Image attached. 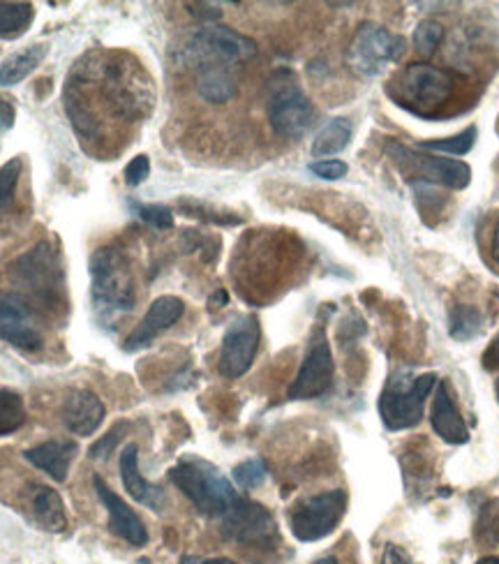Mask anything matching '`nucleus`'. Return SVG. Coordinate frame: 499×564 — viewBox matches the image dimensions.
<instances>
[{"instance_id": "1", "label": "nucleus", "mask_w": 499, "mask_h": 564, "mask_svg": "<svg viewBox=\"0 0 499 564\" xmlns=\"http://www.w3.org/2000/svg\"><path fill=\"white\" fill-rule=\"evenodd\" d=\"M90 299L102 326H113L134 308V282L116 248H100L90 257Z\"/></svg>"}, {"instance_id": "2", "label": "nucleus", "mask_w": 499, "mask_h": 564, "mask_svg": "<svg viewBox=\"0 0 499 564\" xmlns=\"http://www.w3.org/2000/svg\"><path fill=\"white\" fill-rule=\"evenodd\" d=\"M170 479L206 516H225L239 498L231 481L216 465L204 458H183L176 467H172Z\"/></svg>"}, {"instance_id": "3", "label": "nucleus", "mask_w": 499, "mask_h": 564, "mask_svg": "<svg viewBox=\"0 0 499 564\" xmlns=\"http://www.w3.org/2000/svg\"><path fill=\"white\" fill-rule=\"evenodd\" d=\"M454 86V77L444 69L416 63L398 73L387 93L400 107L431 116L451 98Z\"/></svg>"}, {"instance_id": "4", "label": "nucleus", "mask_w": 499, "mask_h": 564, "mask_svg": "<svg viewBox=\"0 0 499 564\" xmlns=\"http://www.w3.org/2000/svg\"><path fill=\"white\" fill-rule=\"evenodd\" d=\"M269 119L284 139H301L315 123V107L292 69H278L269 79Z\"/></svg>"}, {"instance_id": "5", "label": "nucleus", "mask_w": 499, "mask_h": 564, "mask_svg": "<svg viewBox=\"0 0 499 564\" xmlns=\"http://www.w3.org/2000/svg\"><path fill=\"white\" fill-rule=\"evenodd\" d=\"M435 372L412 378L410 372H395L379 398V414L389 431L414 429L423 419L425 398L435 387Z\"/></svg>"}, {"instance_id": "6", "label": "nucleus", "mask_w": 499, "mask_h": 564, "mask_svg": "<svg viewBox=\"0 0 499 564\" xmlns=\"http://www.w3.org/2000/svg\"><path fill=\"white\" fill-rule=\"evenodd\" d=\"M405 52L408 44L400 35L377 26V23H364L347 50V65L351 73L370 79L382 75L389 65L405 56Z\"/></svg>"}, {"instance_id": "7", "label": "nucleus", "mask_w": 499, "mask_h": 564, "mask_svg": "<svg viewBox=\"0 0 499 564\" xmlns=\"http://www.w3.org/2000/svg\"><path fill=\"white\" fill-rule=\"evenodd\" d=\"M223 532L234 544L250 549H275L280 544V530L273 513L252 500L236 498L223 516Z\"/></svg>"}, {"instance_id": "8", "label": "nucleus", "mask_w": 499, "mask_h": 564, "mask_svg": "<svg viewBox=\"0 0 499 564\" xmlns=\"http://www.w3.org/2000/svg\"><path fill=\"white\" fill-rule=\"evenodd\" d=\"M345 511L347 492L326 490L299 502L290 513V525L299 542H319L340 525Z\"/></svg>"}, {"instance_id": "9", "label": "nucleus", "mask_w": 499, "mask_h": 564, "mask_svg": "<svg viewBox=\"0 0 499 564\" xmlns=\"http://www.w3.org/2000/svg\"><path fill=\"white\" fill-rule=\"evenodd\" d=\"M187 54L204 67H225L252 58L257 44L227 26H204L189 40Z\"/></svg>"}, {"instance_id": "10", "label": "nucleus", "mask_w": 499, "mask_h": 564, "mask_svg": "<svg viewBox=\"0 0 499 564\" xmlns=\"http://www.w3.org/2000/svg\"><path fill=\"white\" fill-rule=\"evenodd\" d=\"M393 162L408 178H421L425 183H440L451 191H465L471 181V167L454 158H433L410 151L405 147H389Z\"/></svg>"}, {"instance_id": "11", "label": "nucleus", "mask_w": 499, "mask_h": 564, "mask_svg": "<svg viewBox=\"0 0 499 564\" xmlns=\"http://www.w3.org/2000/svg\"><path fill=\"white\" fill-rule=\"evenodd\" d=\"M333 375H336V361H333L324 328H317L288 395L292 401H313V398H319L330 389Z\"/></svg>"}, {"instance_id": "12", "label": "nucleus", "mask_w": 499, "mask_h": 564, "mask_svg": "<svg viewBox=\"0 0 499 564\" xmlns=\"http://www.w3.org/2000/svg\"><path fill=\"white\" fill-rule=\"evenodd\" d=\"M259 340L261 328L257 317L243 315L229 324L220 349V372L227 380H239L252 368Z\"/></svg>"}, {"instance_id": "13", "label": "nucleus", "mask_w": 499, "mask_h": 564, "mask_svg": "<svg viewBox=\"0 0 499 564\" xmlns=\"http://www.w3.org/2000/svg\"><path fill=\"white\" fill-rule=\"evenodd\" d=\"M0 340L23 351H37L44 345L33 311L12 294H0Z\"/></svg>"}, {"instance_id": "14", "label": "nucleus", "mask_w": 499, "mask_h": 564, "mask_svg": "<svg viewBox=\"0 0 499 564\" xmlns=\"http://www.w3.org/2000/svg\"><path fill=\"white\" fill-rule=\"evenodd\" d=\"M185 313V303L176 296H160L153 301L147 317L137 324L134 332L128 336L123 349L139 351L149 347L166 328H172Z\"/></svg>"}, {"instance_id": "15", "label": "nucleus", "mask_w": 499, "mask_h": 564, "mask_svg": "<svg viewBox=\"0 0 499 564\" xmlns=\"http://www.w3.org/2000/svg\"><path fill=\"white\" fill-rule=\"evenodd\" d=\"M93 486H95V490H98V498L109 513V528L118 536L126 539L128 544L144 546L149 542V532H147L144 521H141L134 513V509H130L121 498H118L100 477H93Z\"/></svg>"}, {"instance_id": "16", "label": "nucleus", "mask_w": 499, "mask_h": 564, "mask_svg": "<svg viewBox=\"0 0 499 564\" xmlns=\"http://www.w3.org/2000/svg\"><path fill=\"white\" fill-rule=\"evenodd\" d=\"M63 423L65 429L79 435V437H88L95 431L102 426L105 421V405L98 395L88 389H77L65 398L63 403Z\"/></svg>"}, {"instance_id": "17", "label": "nucleus", "mask_w": 499, "mask_h": 564, "mask_svg": "<svg viewBox=\"0 0 499 564\" xmlns=\"http://www.w3.org/2000/svg\"><path fill=\"white\" fill-rule=\"evenodd\" d=\"M121 481H123V488L128 490V496L134 502L149 507L151 511H162L166 507L164 488L158 484H151L139 473V446L137 444H128L121 454Z\"/></svg>"}, {"instance_id": "18", "label": "nucleus", "mask_w": 499, "mask_h": 564, "mask_svg": "<svg viewBox=\"0 0 499 564\" xmlns=\"http://www.w3.org/2000/svg\"><path fill=\"white\" fill-rule=\"evenodd\" d=\"M431 423L435 433L448 444H465L469 440L467 423L448 391V384L442 382L435 391L433 405H431Z\"/></svg>"}, {"instance_id": "19", "label": "nucleus", "mask_w": 499, "mask_h": 564, "mask_svg": "<svg viewBox=\"0 0 499 564\" xmlns=\"http://www.w3.org/2000/svg\"><path fill=\"white\" fill-rule=\"evenodd\" d=\"M77 454V444L69 442V440H50V442H42L33 449H29L26 460L31 465H35L42 473L50 475L54 481H65L67 473H69V463H73Z\"/></svg>"}, {"instance_id": "20", "label": "nucleus", "mask_w": 499, "mask_h": 564, "mask_svg": "<svg viewBox=\"0 0 499 564\" xmlns=\"http://www.w3.org/2000/svg\"><path fill=\"white\" fill-rule=\"evenodd\" d=\"M31 509H33L35 521L44 530H54V532L65 530V525H67L65 505H63L58 492L52 490L50 486H33Z\"/></svg>"}, {"instance_id": "21", "label": "nucleus", "mask_w": 499, "mask_h": 564, "mask_svg": "<svg viewBox=\"0 0 499 564\" xmlns=\"http://www.w3.org/2000/svg\"><path fill=\"white\" fill-rule=\"evenodd\" d=\"M50 54V44H31L26 50L12 54L0 65V86H17L26 79L33 69L42 65V61Z\"/></svg>"}, {"instance_id": "22", "label": "nucleus", "mask_w": 499, "mask_h": 564, "mask_svg": "<svg viewBox=\"0 0 499 564\" xmlns=\"http://www.w3.org/2000/svg\"><path fill=\"white\" fill-rule=\"evenodd\" d=\"M197 93L206 102L223 105L236 96V82L225 67H204L197 77Z\"/></svg>"}, {"instance_id": "23", "label": "nucleus", "mask_w": 499, "mask_h": 564, "mask_svg": "<svg viewBox=\"0 0 499 564\" xmlns=\"http://www.w3.org/2000/svg\"><path fill=\"white\" fill-rule=\"evenodd\" d=\"M351 132H354V128H351L349 119H343V116H338V119H330L317 132V137L313 141V155L328 160L330 155L343 153L349 147Z\"/></svg>"}, {"instance_id": "24", "label": "nucleus", "mask_w": 499, "mask_h": 564, "mask_svg": "<svg viewBox=\"0 0 499 564\" xmlns=\"http://www.w3.org/2000/svg\"><path fill=\"white\" fill-rule=\"evenodd\" d=\"M35 10L31 3H0V40H17L29 31Z\"/></svg>"}, {"instance_id": "25", "label": "nucleus", "mask_w": 499, "mask_h": 564, "mask_svg": "<svg viewBox=\"0 0 499 564\" xmlns=\"http://www.w3.org/2000/svg\"><path fill=\"white\" fill-rule=\"evenodd\" d=\"M26 423V408L17 391L0 389V437L17 433Z\"/></svg>"}, {"instance_id": "26", "label": "nucleus", "mask_w": 499, "mask_h": 564, "mask_svg": "<svg viewBox=\"0 0 499 564\" xmlns=\"http://www.w3.org/2000/svg\"><path fill=\"white\" fill-rule=\"evenodd\" d=\"M448 322L451 336L456 340H471L484 332V315L479 308H474V305H458V308L451 313Z\"/></svg>"}, {"instance_id": "27", "label": "nucleus", "mask_w": 499, "mask_h": 564, "mask_svg": "<svg viewBox=\"0 0 499 564\" xmlns=\"http://www.w3.org/2000/svg\"><path fill=\"white\" fill-rule=\"evenodd\" d=\"M474 141H477V128H467L463 132H458L456 137L448 139H435V141H423L421 149L425 151H437V153H446V155H465L471 151Z\"/></svg>"}, {"instance_id": "28", "label": "nucleus", "mask_w": 499, "mask_h": 564, "mask_svg": "<svg viewBox=\"0 0 499 564\" xmlns=\"http://www.w3.org/2000/svg\"><path fill=\"white\" fill-rule=\"evenodd\" d=\"M442 37H444L442 23H437V21H433V19L421 21L419 26H416V31H414V46H416V52H419L421 56L431 58V56L437 52V46H440Z\"/></svg>"}, {"instance_id": "29", "label": "nucleus", "mask_w": 499, "mask_h": 564, "mask_svg": "<svg viewBox=\"0 0 499 564\" xmlns=\"http://www.w3.org/2000/svg\"><path fill=\"white\" fill-rule=\"evenodd\" d=\"M267 475H269L267 463L259 460V458H250V460L234 467V481L239 484L241 488H246V490H252V488L264 484Z\"/></svg>"}, {"instance_id": "30", "label": "nucleus", "mask_w": 499, "mask_h": 564, "mask_svg": "<svg viewBox=\"0 0 499 564\" xmlns=\"http://www.w3.org/2000/svg\"><path fill=\"white\" fill-rule=\"evenodd\" d=\"M134 206V214L149 223L155 229H172L174 227V214L166 206H158V204H132Z\"/></svg>"}, {"instance_id": "31", "label": "nucleus", "mask_w": 499, "mask_h": 564, "mask_svg": "<svg viewBox=\"0 0 499 564\" xmlns=\"http://www.w3.org/2000/svg\"><path fill=\"white\" fill-rule=\"evenodd\" d=\"M477 536L479 542L484 544H497L499 539V505L497 502H488L481 511V519L477 525Z\"/></svg>"}, {"instance_id": "32", "label": "nucleus", "mask_w": 499, "mask_h": 564, "mask_svg": "<svg viewBox=\"0 0 499 564\" xmlns=\"http://www.w3.org/2000/svg\"><path fill=\"white\" fill-rule=\"evenodd\" d=\"M21 176V160L14 158L0 167V208H6L17 191V183Z\"/></svg>"}, {"instance_id": "33", "label": "nucleus", "mask_w": 499, "mask_h": 564, "mask_svg": "<svg viewBox=\"0 0 499 564\" xmlns=\"http://www.w3.org/2000/svg\"><path fill=\"white\" fill-rule=\"evenodd\" d=\"M311 172L324 181H338L343 176H347V164L343 160H317L311 164Z\"/></svg>"}, {"instance_id": "34", "label": "nucleus", "mask_w": 499, "mask_h": 564, "mask_svg": "<svg viewBox=\"0 0 499 564\" xmlns=\"http://www.w3.org/2000/svg\"><path fill=\"white\" fill-rule=\"evenodd\" d=\"M149 174H151V160L147 155H137L126 167V181L132 187L144 183L149 178Z\"/></svg>"}, {"instance_id": "35", "label": "nucleus", "mask_w": 499, "mask_h": 564, "mask_svg": "<svg viewBox=\"0 0 499 564\" xmlns=\"http://www.w3.org/2000/svg\"><path fill=\"white\" fill-rule=\"evenodd\" d=\"M123 429H126L123 423H118V426H113L107 437H102L100 442H95L93 449H90V456H93V458H105V456H109V454L116 449V444L121 442Z\"/></svg>"}, {"instance_id": "36", "label": "nucleus", "mask_w": 499, "mask_h": 564, "mask_svg": "<svg viewBox=\"0 0 499 564\" xmlns=\"http://www.w3.org/2000/svg\"><path fill=\"white\" fill-rule=\"evenodd\" d=\"M379 564H416L412 557H410V553L402 549V546H398V544H389L387 549H384V555H382V562Z\"/></svg>"}, {"instance_id": "37", "label": "nucleus", "mask_w": 499, "mask_h": 564, "mask_svg": "<svg viewBox=\"0 0 499 564\" xmlns=\"http://www.w3.org/2000/svg\"><path fill=\"white\" fill-rule=\"evenodd\" d=\"M14 105L10 98H6L3 93H0V132H8L14 126Z\"/></svg>"}, {"instance_id": "38", "label": "nucleus", "mask_w": 499, "mask_h": 564, "mask_svg": "<svg viewBox=\"0 0 499 564\" xmlns=\"http://www.w3.org/2000/svg\"><path fill=\"white\" fill-rule=\"evenodd\" d=\"M181 564H236L225 557H183Z\"/></svg>"}, {"instance_id": "39", "label": "nucleus", "mask_w": 499, "mask_h": 564, "mask_svg": "<svg viewBox=\"0 0 499 564\" xmlns=\"http://www.w3.org/2000/svg\"><path fill=\"white\" fill-rule=\"evenodd\" d=\"M492 257H495V262L499 267V220H497V227H495V234H492Z\"/></svg>"}, {"instance_id": "40", "label": "nucleus", "mask_w": 499, "mask_h": 564, "mask_svg": "<svg viewBox=\"0 0 499 564\" xmlns=\"http://www.w3.org/2000/svg\"><path fill=\"white\" fill-rule=\"evenodd\" d=\"M315 564H340L336 557H322V560H317Z\"/></svg>"}, {"instance_id": "41", "label": "nucleus", "mask_w": 499, "mask_h": 564, "mask_svg": "<svg viewBox=\"0 0 499 564\" xmlns=\"http://www.w3.org/2000/svg\"><path fill=\"white\" fill-rule=\"evenodd\" d=\"M477 564H499V557H484Z\"/></svg>"}, {"instance_id": "42", "label": "nucleus", "mask_w": 499, "mask_h": 564, "mask_svg": "<svg viewBox=\"0 0 499 564\" xmlns=\"http://www.w3.org/2000/svg\"><path fill=\"white\" fill-rule=\"evenodd\" d=\"M497 395H499V382H497Z\"/></svg>"}]
</instances>
